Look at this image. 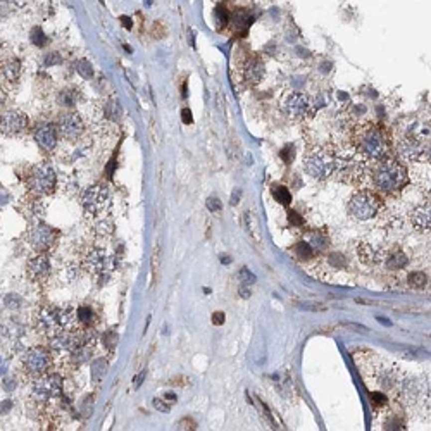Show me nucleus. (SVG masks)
Listing matches in <instances>:
<instances>
[{"instance_id":"obj_1","label":"nucleus","mask_w":431,"mask_h":431,"mask_svg":"<svg viewBox=\"0 0 431 431\" xmlns=\"http://www.w3.org/2000/svg\"><path fill=\"white\" fill-rule=\"evenodd\" d=\"M355 152L369 160H381L392 155V142L387 130L378 123H359L350 133Z\"/></svg>"},{"instance_id":"obj_2","label":"nucleus","mask_w":431,"mask_h":431,"mask_svg":"<svg viewBox=\"0 0 431 431\" xmlns=\"http://www.w3.org/2000/svg\"><path fill=\"white\" fill-rule=\"evenodd\" d=\"M371 183L376 188V192L397 195L409 183V171L399 159L390 155L387 159L376 160V164L371 169Z\"/></svg>"},{"instance_id":"obj_3","label":"nucleus","mask_w":431,"mask_h":431,"mask_svg":"<svg viewBox=\"0 0 431 431\" xmlns=\"http://www.w3.org/2000/svg\"><path fill=\"white\" fill-rule=\"evenodd\" d=\"M338 167L340 162L336 159L335 150L326 147V145L310 147L303 153V171L317 181L329 179L333 174H336Z\"/></svg>"},{"instance_id":"obj_4","label":"nucleus","mask_w":431,"mask_h":431,"mask_svg":"<svg viewBox=\"0 0 431 431\" xmlns=\"http://www.w3.org/2000/svg\"><path fill=\"white\" fill-rule=\"evenodd\" d=\"M54 359L55 355L52 354V350L48 347H31L21 355V373L26 380H35L40 378L45 373H50L52 367H54Z\"/></svg>"},{"instance_id":"obj_5","label":"nucleus","mask_w":431,"mask_h":431,"mask_svg":"<svg viewBox=\"0 0 431 431\" xmlns=\"http://www.w3.org/2000/svg\"><path fill=\"white\" fill-rule=\"evenodd\" d=\"M64 380L59 373H45L31 380V399L43 406H55L62 399Z\"/></svg>"},{"instance_id":"obj_6","label":"nucleus","mask_w":431,"mask_h":431,"mask_svg":"<svg viewBox=\"0 0 431 431\" xmlns=\"http://www.w3.org/2000/svg\"><path fill=\"white\" fill-rule=\"evenodd\" d=\"M381 207H383V202L380 195L369 192V190H361L350 197L347 204V212L355 221H369L380 214Z\"/></svg>"},{"instance_id":"obj_7","label":"nucleus","mask_w":431,"mask_h":431,"mask_svg":"<svg viewBox=\"0 0 431 431\" xmlns=\"http://www.w3.org/2000/svg\"><path fill=\"white\" fill-rule=\"evenodd\" d=\"M59 240V231L42 221H33V224L24 231L22 242L35 254H48Z\"/></svg>"},{"instance_id":"obj_8","label":"nucleus","mask_w":431,"mask_h":431,"mask_svg":"<svg viewBox=\"0 0 431 431\" xmlns=\"http://www.w3.org/2000/svg\"><path fill=\"white\" fill-rule=\"evenodd\" d=\"M31 326L35 331L43 335L45 338L57 335L59 331L64 329V321H62V307L50 305V303H43V305L36 307L31 317Z\"/></svg>"},{"instance_id":"obj_9","label":"nucleus","mask_w":431,"mask_h":431,"mask_svg":"<svg viewBox=\"0 0 431 431\" xmlns=\"http://www.w3.org/2000/svg\"><path fill=\"white\" fill-rule=\"evenodd\" d=\"M80 262L85 271H88L92 276L100 278V276H109L112 273L116 264V257L112 254H109L106 249H102V247L90 245L83 249Z\"/></svg>"},{"instance_id":"obj_10","label":"nucleus","mask_w":431,"mask_h":431,"mask_svg":"<svg viewBox=\"0 0 431 431\" xmlns=\"http://www.w3.org/2000/svg\"><path fill=\"white\" fill-rule=\"evenodd\" d=\"M81 207H83L85 214L92 219H100L106 212L111 209L112 197L111 192L106 185L102 183H97L92 185L81 193Z\"/></svg>"},{"instance_id":"obj_11","label":"nucleus","mask_w":431,"mask_h":431,"mask_svg":"<svg viewBox=\"0 0 431 431\" xmlns=\"http://www.w3.org/2000/svg\"><path fill=\"white\" fill-rule=\"evenodd\" d=\"M26 185H28L29 192L38 195V197L52 195L57 188V174L48 164H36L28 171Z\"/></svg>"},{"instance_id":"obj_12","label":"nucleus","mask_w":431,"mask_h":431,"mask_svg":"<svg viewBox=\"0 0 431 431\" xmlns=\"http://www.w3.org/2000/svg\"><path fill=\"white\" fill-rule=\"evenodd\" d=\"M81 345L83 343H81L78 333L71 331V329H62L57 335L48 338V348H50L52 354L55 355V359H61L62 364H64Z\"/></svg>"},{"instance_id":"obj_13","label":"nucleus","mask_w":431,"mask_h":431,"mask_svg":"<svg viewBox=\"0 0 431 431\" xmlns=\"http://www.w3.org/2000/svg\"><path fill=\"white\" fill-rule=\"evenodd\" d=\"M283 112L293 121H303L312 114V102L310 99L302 92H290L281 100Z\"/></svg>"},{"instance_id":"obj_14","label":"nucleus","mask_w":431,"mask_h":431,"mask_svg":"<svg viewBox=\"0 0 431 431\" xmlns=\"http://www.w3.org/2000/svg\"><path fill=\"white\" fill-rule=\"evenodd\" d=\"M52 273H54V262L50 259V254H35L26 262V275L33 283H48L52 278Z\"/></svg>"},{"instance_id":"obj_15","label":"nucleus","mask_w":431,"mask_h":431,"mask_svg":"<svg viewBox=\"0 0 431 431\" xmlns=\"http://www.w3.org/2000/svg\"><path fill=\"white\" fill-rule=\"evenodd\" d=\"M55 126H57L59 137L64 138L67 142L78 140L85 131V123H83V119H81V116L78 114V112L71 111V109H67V111H64L59 116L57 125Z\"/></svg>"},{"instance_id":"obj_16","label":"nucleus","mask_w":431,"mask_h":431,"mask_svg":"<svg viewBox=\"0 0 431 431\" xmlns=\"http://www.w3.org/2000/svg\"><path fill=\"white\" fill-rule=\"evenodd\" d=\"M29 128V119L24 112L21 111H5L2 112V121H0V130L3 137H19L26 133Z\"/></svg>"},{"instance_id":"obj_17","label":"nucleus","mask_w":431,"mask_h":431,"mask_svg":"<svg viewBox=\"0 0 431 431\" xmlns=\"http://www.w3.org/2000/svg\"><path fill=\"white\" fill-rule=\"evenodd\" d=\"M33 137H35L36 144L40 145V148H43L45 152H54L55 147H57L59 142L57 126H52L48 123H38L33 128Z\"/></svg>"},{"instance_id":"obj_18","label":"nucleus","mask_w":431,"mask_h":431,"mask_svg":"<svg viewBox=\"0 0 431 431\" xmlns=\"http://www.w3.org/2000/svg\"><path fill=\"white\" fill-rule=\"evenodd\" d=\"M411 224L421 233H431V200L426 198L423 204L412 207L409 212Z\"/></svg>"},{"instance_id":"obj_19","label":"nucleus","mask_w":431,"mask_h":431,"mask_svg":"<svg viewBox=\"0 0 431 431\" xmlns=\"http://www.w3.org/2000/svg\"><path fill=\"white\" fill-rule=\"evenodd\" d=\"M264 74H266V66H264V62H262V59L259 57V55H250L242 69L243 81L250 86H256L262 81Z\"/></svg>"},{"instance_id":"obj_20","label":"nucleus","mask_w":431,"mask_h":431,"mask_svg":"<svg viewBox=\"0 0 431 431\" xmlns=\"http://www.w3.org/2000/svg\"><path fill=\"white\" fill-rule=\"evenodd\" d=\"M17 209H19L21 214L29 221H40L42 216L45 214V207H43L42 200H40V197L31 192L21 198L19 207Z\"/></svg>"},{"instance_id":"obj_21","label":"nucleus","mask_w":431,"mask_h":431,"mask_svg":"<svg viewBox=\"0 0 431 431\" xmlns=\"http://www.w3.org/2000/svg\"><path fill=\"white\" fill-rule=\"evenodd\" d=\"M21 73H22V66L17 59H14V57L3 59L2 57V83L3 81H5V85L16 83V81L21 78Z\"/></svg>"},{"instance_id":"obj_22","label":"nucleus","mask_w":431,"mask_h":431,"mask_svg":"<svg viewBox=\"0 0 431 431\" xmlns=\"http://www.w3.org/2000/svg\"><path fill=\"white\" fill-rule=\"evenodd\" d=\"M76 316H78V324L81 328H93V324L97 323V314L95 310L90 305H76Z\"/></svg>"},{"instance_id":"obj_23","label":"nucleus","mask_w":431,"mask_h":431,"mask_svg":"<svg viewBox=\"0 0 431 431\" xmlns=\"http://www.w3.org/2000/svg\"><path fill=\"white\" fill-rule=\"evenodd\" d=\"M303 240H305L316 252H323V250H326L329 247L328 235L321 233V231H309V233H305Z\"/></svg>"},{"instance_id":"obj_24","label":"nucleus","mask_w":431,"mask_h":431,"mask_svg":"<svg viewBox=\"0 0 431 431\" xmlns=\"http://www.w3.org/2000/svg\"><path fill=\"white\" fill-rule=\"evenodd\" d=\"M407 262H409V259H407L406 254H404L402 250H399V249L392 250V252L387 256V259H385V264H387V268L393 269V271L404 269L407 266Z\"/></svg>"},{"instance_id":"obj_25","label":"nucleus","mask_w":431,"mask_h":431,"mask_svg":"<svg viewBox=\"0 0 431 431\" xmlns=\"http://www.w3.org/2000/svg\"><path fill=\"white\" fill-rule=\"evenodd\" d=\"M293 254L295 257L298 259V261L302 262H307L309 259L314 257V254H316V250L312 249V247L309 245V243L305 242V240H302V242H298L297 245L293 247Z\"/></svg>"},{"instance_id":"obj_26","label":"nucleus","mask_w":431,"mask_h":431,"mask_svg":"<svg viewBox=\"0 0 431 431\" xmlns=\"http://www.w3.org/2000/svg\"><path fill=\"white\" fill-rule=\"evenodd\" d=\"M107 367H109V362H107V359H104V357L95 359V361L92 362V378H93V381H95V383L106 376Z\"/></svg>"},{"instance_id":"obj_27","label":"nucleus","mask_w":431,"mask_h":431,"mask_svg":"<svg viewBox=\"0 0 431 431\" xmlns=\"http://www.w3.org/2000/svg\"><path fill=\"white\" fill-rule=\"evenodd\" d=\"M407 283H409V287L414 288V290H423V288L428 285V276H426L425 273H411V275L407 276Z\"/></svg>"},{"instance_id":"obj_28","label":"nucleus","mask_w":431,"mask_h":431,"mask_svg":"<svg viewBox=\"0 0 431 431\" xmlns=\"http://www.w3.org/2000/svg\"><path fill=\"white\" fill-rule=\"evenodd\" d=\"M104 114L107 116L111 121H118L119 118H121V106H119L118 100H109V102L106 104V107H104Z\"/></svg>"},{"instance_id":"obj_29","label":"nucleus","mask_w":431,"mask_h":431,"mask_svg":"<svg viewBox=\"0 0 431 431\" xmlns=\"http://www.w3.org/2000/svg\"><path fill=\"white\" fill-rule=\"evenodd\" d=\"M273 195H275V198L280 202L281 205H285V207H288V205H290L291 195H290V192H288L287 188H285V186H275V188H273Z\"/></svg>"},{"instance_id":"obj_30","label":"nucleus","mask_w":431,"mask_h":431,"mask_svg":"<svg viewBox=\"0 0 431 431\" xmlns=\"http://www.w3.org/2000/svg\"><path fill=\"white\" fill-rule=\"evenodd\" d=\"M359 256H361V261H364L366 264H374V262H378V259H380V256L374 252V249H371V247H367V245H361Z\"/></svg>"},{"instance_id":"obj_31","label":"nucleus","mask_w":431,"mask_h":431,"mask_svg":"<svg viewBox=\"0 0 431 431\" xmlns=\"http://www.w3.org/2000/svg\"><path fill=\"white\" fill-rule=\"evenodd\" d=\"M29 38H31V42L36 45V47H45V43H47V36H45V33L42 31V28H31V31H29Z\"/></svg>"},{"instance_id":"obj_32","label":"nucleus","mask_w":431,"mask_h":431,"mask_svg":"<svg viewBox=\"0 0 431 431\" xmlns=\"http://www.w3.org/2000/svg\"><path fill=\"white\" fill-rule=\"evenodd\" d=\"M76 69L83 78H92L93 76V67H92V64H90L88 61H86V59H81V61L76 62Z\"/></svg>"},{"instance_id":"obj_33","label":"nucleus","mask_w":431,"mask_h":431,"mask_svg":"<svg viewBox=\"0 0 431 431\" xmlns=\"http://www.w3.org/2000/svg\"><path fill=\"white\" fill-rule=\"evenodd\" d=\"M74 102H76V99H74V93L71 92V90H66V92H62L61 95H59V104H61L62 107L71 109L74 106Z\"/></svg>"},{"instance_id":"obj_34","label":"nucleus","mask_w":431,"mask_h":431,"mask_svg":"<svg viewBox=\"0 0 431 431\" xmlns=\"http://www.w3.org/2000/svg\"><path fill=\"white\" fill-rule=\"evenodd\" d=\"M100 340H102V343L106 345L107 348H114L116 343H118V335H116L114 331H106Z\"/></svg>"},{"instance_id":"obj_35","label":"nucleus","mask_w":431,"mask_h":431,"mask_svg":"<svg viewBox=\"0 0 431 431\" xmlns=\"http://www.w3.org/2000/svg\"><path fill=\"white\" fill-rule=\"evenodd\" d=\"M214 19H216V24L217 28H224V24H226V9H223V7H217V9L214 10Z\"/></svg>"},{"instance_id":"obj_36","label":"nucleus","mask_w":431,"mask_h":431,"mask_svg":"<svg viewBox=\"0 0 431 431\" xmlns=\"http://www.w3.org/2000/svg\"><path fill=\"white\" fill-rule=\"evenodd\" d=\"M240 281H242V285H250L256 281V278H254V275L249 269H242V271H240Z\"/></svg>"},{"instance_id":"obj_37","label":"nucleus","mask_w":431,"mask_h":431,"mask_svg":"<svg viewBox=\"0 0 431 431\" xmlns=\"http://www.w3.org/2000/svg\"><path fill=\"white\" fill-rule=\"evenodd\" d=\"M291 150H293V147H291V145H288V147H285L283 150L280 152L281 159H283L287 164H290L291 159H293V155H295V152H291Z\"/></svg>"},{"instance_id":"obj_38","label":"nucleus","mask_w":431,"mask_h":431,"mask_svg":"<svg viewBox=\"0 0 431 431\" xmlns=\"http://www.w3.org/2000/svg\"><path fill=\"white\" fill-rule=\"evenodd\" d=\"M207 209H209V211H212V212L219 211V209H221V200H219V198H216V197H209L207 198Z\"/></svg>"},{"instance_id":"obj_39","label":"nucleus","mask_w":431,"mask_h":431,"mask_svg":"<svg viewBox=\"0 0 431 431\" xmlns=\"http://www.w3.org/2000/svg\"><path fill=\"white\" fill-rule=\"evenodd\" d=\"M45 66H54V64H59L61 62V55L59 54H48L47 57H45Z\"/></svg>"},{"instance_id":"obj_40","label":"nucleus","mask_w":431,"mask_h":431,"mask_svg":"<svg viewBox=\"0 0 431 431\" xmlns=\"http://www.w3.org/2000/svg\"><path fill=\"white\" fill-rule=\"evenodd\" d=\"M153 407H155L157 411H160V412L169 411V406H166V404H164V400H160V399H153Z\"/></svg>"},{"instance_id":"obj_41","label":"nucleus","mask_w":431,"mask_h":431,"mask_svg":"<svg viewBox=\"0 0 431 431\" xmlns=\"http://www.w3.org/2000/svg\"><path fill=\"white\" fill-rule=\"evenodd\" d=\"M423 159H425L426 162L431 164V142H428V144L425 145V150H423Z\"/></svg>"},{"instance_id":"obj_42","label":"nucleus","mask_w":431,"mask_h":431,"mask_svg":"<svg viewBox=\"0 0 431 431\" xmlns=\"http://www.w3.org/2000/svg\"><path fill=\"white\" fill-rule=\"evenodd\" d=\"M181 119L185 125H192V114H190V109H183L181 111Z\"/></svg>"},{"instance_id":"obj_43","label":"nucleus","mask_w":431,"mask_h":431,"mask_svg":"<svg viewBox=\"0 0 431 431\" xmlns=\"http://www.w3.org/2000/svg\"><path fill=\"white\" fill-rule=\"evenodd\" d=\"M212 323H214V324H223L224 323V314L223 312H216L214 316H212Z\"/></svg>"},{"instance_id":"obj_44","label":"nucleus","mask_w":431,"mask_h":431,"mask_svg":"<svg viewBox=\"0 0 431 431\" xmlns=\"http://www.w3.org/2000/svg\"><path fill=\"white\" fill-rule=\"evenodd\" d=\"M119 21H121V24L125 26L126 29H131V26H133L131 19H130V17H126V16H121V17H119Z\"/></svg>"},{"instance_id":"obj_45","label":"nucleus","mask_w":431,"mask_h":431,"mask_svg":"<svg viewBox=\"0 0 431 431\" xmlns=\"http://www.w3.org/2000/svg\"><path fill=\"white\" fill-rule=\"evenodd\" d=\"M240 295L242 297H250V290H249V285H242V288H240Z\"/></svg>"},{"instance_id":"obj_46","label":"nucleus","mask_w":431,"mask_h":431,"mask_svg":"<svg viewBox=\"0 0 431 431\" xmlns=\"http://www.w3.org/2000/svg\"><path fill=\"white\" fill-rule=\"evenodd\" d=\"M144 378H145V371H142V373H138V374H137V378H135V387H138V383H140V381H144Z\"/></svg>"},{"instance_id":"obj_47","label":"nucleus","mask_w":431,"mask_h":431,"mask_svg":"<svg viewBox=\"0 0 431 431\" xmlns=\"http://www.w3.org/2000/svg\"><path fill=\"white\" fill-rule=\"evenodd\" d=\"M10 409V402L9 400H5V402H2V414H7Z\"/></svg>"},{"instance_id":"obj_48","label":"nucleus","mask_w":431,"mask_h":431,"mask_svg":"<svg viewBox=\"0 0 431 431\" xmlns=\"http://www.w3.org/2000/svg\"><path fill=\"white\" fill-rule=\"evenodd\" d=\"M240 193H242L240 190H235V192H233V200H231V204H233V205L237 204V200H240V197H242Z\"/></svg>"},{"instance_id":"obj_49","label":"nucleus","mask_w":431,"mask_h":431,"mask_svg":"<svg viewBox=\"0 0 431 431\" xmlns=\"http://www.w3.org/2000/svg\"><path fill=\"white\" fill-rule=\"evenodd\" d=\"M166 399H167L166 402H171V404L176 402V395H174V393H166Z\"/></svg>"},{"instance_id":"obj_50","label":"nucleus","mask_w":431,"mask_h":431,"mask_svg":"<svg viewBox=\"0 0 431 431\" xmlns=\"http://www.w3.org/2000/svg\"><path fill=\"white\" fill-rule=\"evenodd\" d=\"M426 198H428V200H431V186L428 190H426Z\"/></svg>"}]
</instances>
